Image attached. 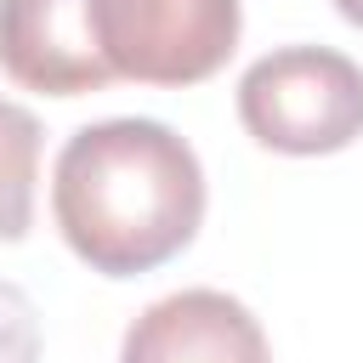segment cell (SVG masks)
Wrapping results in <instances>:
<instances>
[{"instance_id": "obj_1", "label": "cell", "mask_w": 363, "mask_h": 363, "mask_svg": "<svg viewBox=\"0 0 363 363\" xmlns=\"http://www.w3.org/2000/svg\"><path fill=\"white\" fill-rule=\"evenodd\" d=\"M51 216L91 272H153L182 255L204 221L199 153L159 119L79 125L51 170Z\"/></svg>"}, {"instance_id": "obj_2", "label": "cell", "mask_w": 363, "mask_h": 363, "mask_svg": "<svg viewBox=\"0 0 363 363\" xmlns=\"http://www.w3.org/2000/svg\"><path fill=\"white\" fill-rule=\"evenodd\" d=\"M238 119L272 153H340L363 136V68L329 45H284L244 68Z\"/></svg>"}, {"instance_id": "obj_3", "label": "cell", "mask_w": 363, "mask_h": 363, "mask_svg": "<svg viewBox=\"0 0 363 363\" xmlns=\"http://www.w3.org/2000/svg\"><path fill=\"white\" fill-rule=\"evenodd\" d=\"M113 79L199 85L238 45V0H91Z\"/></svg>"}, {"instance_id": "obj_4", "label": "cell", "mask_w": 363, "mask_h": 363, "mask_svg": "<svg viewBox=\"0 0 363 363\" xmlns=\"http://www.w3.org/2000/svg\"><path fill=\"white\" fill-rule=\"evenodd\" d=\"M0 68L40 96H85L113 79L91 0H0Z\"/></svg>"}, {"instance_id": "obj_5", "label": "cell", "mask_w": 363, "mask_h": 363, "mask_svg": "<svg viewBox=\"0 0 363 363\" xmlns=\"http://www.w3.org/2000/svg\"><path fill=\"white\" fill-rule=\"evenodd\" d=\"M119 363H272V352L244 301L221 289H182L125 329Z\"/></svg>"}, {"instance_id": "obj_6", "label": "cell", "mask_w": 363, "mask_h": 363, "mask_svg": "<svg viewBox=\"0 0 363 363\" xmlns=\"http://www.w3.org/2000/svg\"><path fill=\"white\" fill-rule=\"evenodd\" d=\"M40 176V119L0 96V244H17L34 221Z\"/></svg>"}, {"instance_id": "obj_7", "label": "cell", "mask_w": 363, "mask_h": 363, "mask_svg": "<svg viewBox=\"0 0 363 363\" xmlns=\"http://www.w3.org/2000/svg\"><path fill=\"white\" fill-rule=\"evenodd\" d=\"M40 357V312L34 301L0 278V363H34Z\"/></svg>"}, {"instance_id": "obj_8", "label": "cell", "mask_w": 363, "mask_h": 363, "mask_svg": "<svg viewBox=\"0 0 363 363\" xmlns=\"http://www.w3.org/2000/svg\"><path fill=\"white\" fill-rule=\"evenodd\" d=\"M335 11H340L346 23H357V28H363V0H335Z\"/></svg>"}]
</instances>
